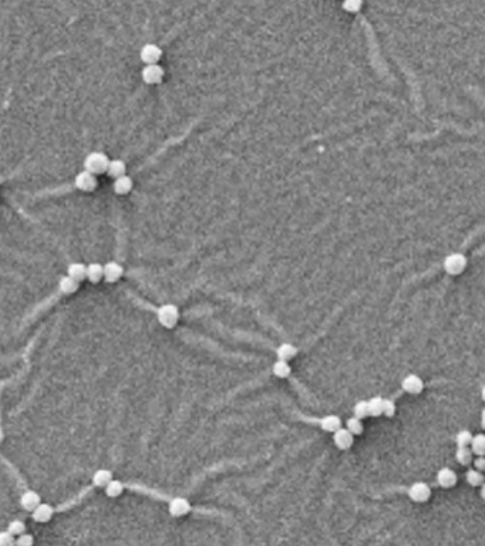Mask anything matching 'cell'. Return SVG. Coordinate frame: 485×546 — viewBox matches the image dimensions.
<instances>
[{
  "label": "cell",
  "instance_id": "33",
  "mask_svg": "<svg viewBox=\"0 0 485 546\" xmlns=\"http://www.w3.org/2000/svg\"><path fill=\"white\" fill-rule=\"evenodd\" d=\"M0 546H16V539L14 535H12L9 531H4L0 534Z\"/></svg>",
  "mask_w": 485,
  "mask_h": 546
},
{
  "label": "cell",
  "instance_id": "11",
  "mask_svg": "<svg viewBox=\"0 0 485 546\" xmlns=\"http://www.w3.org/2000/svg\"><path fill=\"white\" fill-rule=\"evenodd\" d=\"M333 441H335V444H336L337 448H340V449H347V448H350L351 445H353V443H354V437H353V434L348 431L347 428H340V430H337L336 433L333 434Z\"/></svg>",
  "mask_w": 485,
  "mask_h": 546
},
{
  "label": "cell",
  "instance_id": "31",
  "mask_svg": "<svg viewBox=\"0 0 485 546\" xmlns=\"http://www.w3.org/2000/svg\"><path fill=\"white\" fill-rule=\"evenodd\" d=\"M346 428H347L348 431L351 433L353 435H360L361 433H363V422H361V420H359V418H356V417H351V418H348L347 422H346Z\"/></svg>",
  "mask_w": 485,
  "mask_h": 546
},
{
  "label": "cell",
  "instance_id": "6",
  "mask_svg": "<svg viewBox=\"0 0 485 546\" xmlns=\"http://www.w3.org/2000/svg\"><path fill=\"white\" fill-rule=\"evenodd\" d=\"M142 80L147 84H158L164 77V70L158 64H152V66H145L142 68Z\"/></svg>",
  "mask_w": 485,
  "mask_h": 546
},
{
  "label": "cell",
  "instance_id": "28",
  "mask_svg": "<svg viewBox=\"0 0 485 546\" xmlns=\"http://www.w3.org/2000/svg\"><path fill=\"white\" fill-rule=\"evenodd\" d=\"M383 403L384 400L381 397H373L369 401V412L372 417H379L383 414Z\"/></svg>",
  "mask_w": 485,
  "mask_h": 546
},
{
  "label": "cell",
  "instance_id": "26",
  "mask_svg": "<svg viewBox=\"0 0 485 546\" xmlns=\"http://www.w3.org/2000/svg\"><path fill=\"white\" fill-rule=\"evenodd\" d=\"M104 491H105V494H107V497H110V498H117V497H120L123 492H124V485H123V482L121 481H117V479H112L111 482L110 484L107 485L105 488H104Z\"/></svg>",
  "mask_w": 485,
  "mask_h": 546
},
{
  "label": "cell",
  "instance_id": "32",
  "mask_svg": "<svg viewBox=\"0 0 485 546\" xmlns=\"http://www.w3.org/2000/svg\"><path fill=\"white\" fill-rule=\"evenodd\" d=\"M6 531H9V532H10L12 535H14V536H20V535L25 534V531H26L25 522L19 521V519L9 522V525H7V529H6Z\"/></svg>",
  "mask_w": 485,
  "mask_h": 546
},
{
  "label": "cell",
  "instance_id": "16",
  "mask_svg": "<svg viewBox=\"0 0 485 546\" xmlns=\"http://www.w3.org/2000/svg\"><path fill=\"white\" fill-rule=\"evenodd\" d=\"M111 481V471L110 470H105V468L97 470V471L94 472V475H93V484L96 485V486H100V488H105Z\"/></svg>",
  "mask_w": 485,
  "mask_h": 546
},
{
  "label": "cell",
  "instance_id": "25",
  "mask_svg": "<svg viewBox=\"0 0 485 546\" xmlns=\"http://www.w3.org/2000/svg\"><path fill=\"white\" fill-rule=\"evenodd\" d=\"M471 449L475 455L478 457H485V434L474 435L473 443H471Z\"/></svg>",
  "mask_w": 485,
  "mask_h": 546
},
{
  "label": "cell",
  "instance_id": "4",
  "mask_svg": "<svg viewBox=\"0 0 485 546\" xmlns=\"http://www.w3.org/2000/svg\"><path fill=\"white\" fill-rule=\"evenodd\" d=\"M407 494H409L411 501L421 504V502L428 501V498L431 497V489H430V486L425 484V482L420 481V482H414V484L411 485L410 488H409V491H407Z\"/></svg>",
  "mask_w": 485,
  "mask_h": 546
},
{
  "label": "cell",
  "instance_id": "30",
  "mask_svg": "<svg viewBox=\"0 0 485 546\" xmlns=\"http://www.w3.org/2000/svg\"><path fill=\"white\" fill-rule=\"evenodd\" d=\"M353 414L359 420H363L367 415H370V412H369V401H359V403H356L354 407H353Z\"/></svg>",
  "mask_w": 485,
  "mask_h": 546
},
{
  "label": "cell",
  "instance_id": "8",
  "mask_svg": "<svg viewBox=\"0 0 485 546\" xmlns=\"http://www.w3.org/2000/svg\"><path fill=\"white\" fill-rule=\"evenodd\" d=\"M401 387L404 391H407L409 394H420L424 390V381L416 374H409L403 383H401Z\"/></svg>",
  "mask_w": 485,
  "mask_h": 546
},
{
  "label": "cell",
  "instance_id": "23",
  "mask_svg": "<svg viewBox=\"0 0 485 546\" xmlns=\"http://www.w3.org/2000/svg\"><path fill=\"white\" fill-rule=\"evenodd\" d=\"M107 174L110 175L111 178H120V176H124L125 175V164L121 160H112L110 161V165H108V170H107Z\"/></svg>",
  "mask_w": 485,
  "mask_h": 546
},
{
  "label": "cell",
  "instance_id": "24",
  "mask_svg": "<svg viewBox=\"0 0 485 546\" xmlns=\"http://www.w3.org/2000/svg\"><path fill=\"white\" fill-rule=\"evenodd\" d=\"M465 479L471 486H480L484 484V474L475 468H470L465 474Z\"/></svg>",
  "mask_w": 485,
  "mask_h": 546
},
{
  "label": "cell",
  "instance_id": "19",
  "mask_svg": "<svg viewBox=\"0 0 485 546\" xmlns=\"http://www.w3.org/2000/svg\"><path fill=\"white\" fill-rule=\"evenodd\" d=\"M319 424L324 431H329V433H336L337 430L342 428V420L337 415H326L319 421Z\"/></svg>",
  "mask_w": 485,
  "mask_h": 546
},
{
  "label": "cell",
  "instance_id": "39",
  "mask_svg": "<svg viewBox=\"0 0 485 546\" xmlns=\"http://www.w3.org/2000/svg\"><path fill=\"white\" fill-rule=\"evenodd\" d=\"M480 494H481V498L485 501V482L481 485V491H480Z\"/></svg>",
  "mask_w": 485,
  "mask_h": 546
},
{
  "label": "cell",
  "instance_id": "7",
  "mask_svg": "<svg viewBox=\"0 0 485 546\" xmlns=\"http://www.w3.org/2000/svg\"><path fill=\"white\" fill-rule=\"evenodd\" d=\"M74 184L80 191H93L97 186V179H96L94 174H91L88 171H81L75 176Z\"/></svg>",
  "mask_w": 485,
  "mask_h": 546
},
{
  "label": "cell",
  "instance_id": "5",
  "mask_svg": "<svg viewBox=\"0 0 485 546\" xmlns=\"http://www.w3.org/2000/svg\"><path fill=\"white\" fill-rule=\"evenodd\" d=\"M161 56H162V51L157 44H145V46L141 49V51H139V57H141V60L145 63L147 66L157 64L158 60L161 59Z\"/></svg>",
  "mask_w": 485,
  "mask_h": 546
},
{
  "label": "cell",
  "instance_id": "18",
  "mask_svg": "<svg viewBox=\"0 0 485 546\" xmlns=\"http://www.w3.org/2000/svg\"><path fill=\"white\" fill-rule=\"evenodd\" d=\"M78 286H80V282H77L75 279L70 277L69 274L64 276L60 279L59 282V289L60 292L64 293V295H71V293H75L78 290Z\"/></svg>",
  "mask_w": 485,
  "mask_h": 546
},
{
  "label": "cell",
  "instance_id": "40",
  "mask_svg": "<svg viewBox=\"0 0 485 546\" xmlns=\"http://www.w3.org/2000/svg\"><path fill=\"white\" fill-rule=\"evenodd\" d=\"M481 398L485 401V384L483 385V388H481Z\"/></svg>",
  "mask_w": 485,
  "mask_h": 546
},
{
  "label": "cell",
  "instance_id": "22",
  "mask_svg": "<svg viewBox=\"0 0 485 546\" xmlns=\"http://www.w3.org/2000/svg\"><path fill=\"white\" fill-rule=\"evenodd\" d=\"M473 449L470 447H458L455 451V459L461 465H470L473 462Z\"/></svg>",
  "mask_w": 485,
  "mask_h": 546
},
{
  "label": "cell",
  "instance_id": "1",
  "mask_svg": "<svg viewBox=\"0 0 485 546\" xmlns=\"http://www.w3.org/2000/svg\"><path fill=\"white\" fill-rule=\"evenodd\" d=\"M108 165H110L108 157L105 154H103V152H99V151L88 154L87 157H86V160H84V168H86V171L94 175L107 172Z\"/></svg>",
  "mask_w": 485,
  "mask_h": 546
},
{
  "label": "cell",
  "instance_id": "15",
  "mask_svg": "<svg viewBox=\"0 0 485 546\" xmlns=\"http://www.w3.org/2000/svg\"><path fill=\"white\" fill-rule=\"evenodd\" d=\"M296 354H298V348L295 347L293 344H290V343H283V344H280L277 347V350H276L277 359L283 361H289L292 360V359H295Z\"/></svg>",
  "mask_w": 485,
  "mask_h": 546
},
{
  "label": "cell",
  "instance_id": "36",
  "mask_svg": "<svg viewBox=\"0 0 485 546\" xmlns=\"http://www.w3.org/2000/svg\"><path fill=\"white\" fill-rule=\"evenodd\" d=\"M360 7H361V1H351V0H350V1H345V3H343V9L350 13L359 12V10H360Z\"/></svg>",
  "mask_w": 485,
  "mask_h": 546
},
{
  "label": "cell",
  "instance_id": "37",
  "mask_svg": "<svg viewBox=\"0 0 485 546\" xmlns=\"http://www.w3.org/2000/svg\"><path fill=\"white\" fill-rule=\"evenodd\" d=\"M474 468L478 471L485 472V457H477L474 459Z\"/></svg>",
  "mask_w": 485,
  "mask_h": 546
},
{
  "label": "cell",
  "instance_id": "14",
  "mask_svg": "<svg viewBox=\"0 0 485 546\" xmlns=\"http://www.w3.org/2000/svg\"><path fill=\"white\" fill-rule=\"evenodd\" d=\"M40 504H41L40 495H38L37 492H35V491H26L25 494L20 497V505L26 511H35Z\"/></svg>",
  "mask_w": 485,
  "mask_h": 546
},
{
  "label": "cell",
  "instance_id": "9",
  "mask_svg": "<svg viewBox=\"0 0 485 546\" xmlns=\"http://www.w3.org/2000/svg\"><path fill=\"white\" fill-rule=\"evenodd\" d=\"M168 511L170 513L175 516V518H179V516H184L187 515L188 512L191 511V504L188 502L185 498H174L171 502H170V507H168Z\"/></svg>",
  "mask_w": 485,
  "mask_h": 546
},
{
  "label": "cell",
  "instance_id": "10",
  "mask_svg": "<svg viewBox=\"0 0 485 546\" xmlns=\"http://www.w3.org/2000/svg\"><path fill=\"white\" fill-rule=\"evenodd\" d=\"M457 481H458V477H457L455 471L451 470V468L444 467L437 472V482L443 488H451V486L457 484Z\"/></svg>",
  "mask_w": 485,
  "mask_h": 546
},
{
  "label": "cell",
  "instance_id": "3",
  "mask_svg": "<svg viewBox=\"0 0 485 546\" xmlns=\"http://www.w3.org/2000/svg\"><path fill=\"white\" fill-rule=\"evenodd\" d=\"M179 319V311L178 307L174 305H164L158 310V322L165 329H173L175 324L178 323Z\"/></svg>",
  "mask_w": 485,
  "mask_h": 546
},
{
  "label": "cell",
  "instance_id": "20",
  "mask_svg": "<svg viewBox=\"0 0 485 546\" xmlns=\"http://www.w3.org/2000/svg\"><path fill=\"white\" fill-rule=\"evenodd\" d=\"M67 273L70 277L75 279L77 282H81L83 279H87V266H84L83 263H71L67 269Z\"/></svg>",
  "mask_w": 485,
  "mask_h": 546
},
{
  "label": "cell",
  "instance_id": "29",
  "mask_svg": "<svg viewBox=\"0 0 485 546\" xmlns=\"http://www.w3.org/2000/svg\"><path fill=\"white\" fill-rule=\"evenodd\" d=\"M473 434L468 431V430H461L455 435V443H457V447H470L471 443H473Z\"/></svg>",
  "mask_w": 485,
  "mask_h": 546
},
{
  "label": "cell",
  "instance_id": "38",
  "mask_svg": "<svg viewBox=\"0 0 485 546\" xmlns=\"http://www.w3.org/2000/svg\"><path fill=\"white\" fill-rule=\"evenodd\" d=\"M481 427L485 430V409L481 411Z\"/></svg>",
  "mask_w": 485,
  "mask_h": 546
},
{
  "label": "cell",
  "instance_id": "21",
  "mask_svg": "<svg viewBox=\"0 0 485 546\" xmlns=\"http://www.w3.org/2000/svg\"><path fill=\"white\" fill-rule=\"evenodd\" d=\"M104 276V266L100 263H90L87 266V279L91 283H99Z\"/></svg>",
  "mask_w": 485,
  "mask_h": 546
},
{
  "label": "cell",
  "instance_id": "17",
  "mask_svg": "<svg viewBox=\"0 0 485 546\" xmlns=\"http://www.w3.org/2000/svg\"><path fill=\"white\" fill-rule=\"evenodd\" d=\"M112 188H114L115 194H118V195H125V194H128V192L133 189V179H131L130 176H127V175L120 176V178H117V179L114 181Z\"/></svg>",
  "mask_w": 485,
  "mask_h": 546
},
{
  "label": "cell",
  "instance_id": "27",
  "mask_svg": "<svg viewBox=\"0 0 485 546\" xmlns=\"http://www.w3.org/2000/svg\"><path fill=\"white\" fill-rule=\"evenodd\" d=\"M272 372H274V374L277 378H286L292 370H290V366L287 364V361L277 360L274 364V367H272Z\"/></svg>",
  "mask_w": 485,
  "mask_h": 546
},
{
  "label": "cell",
  "instance_id": "34",
  "mask_svg": "<svg viewBox=\"0 0 485 546\" xmlns=\"http://www.w3.org/2000/svg\"><path fill=\"white\" fill-rule=\"evenodd\" d=\"M396 412V404L391 398H384V403H383V414L387 415V417H393Z\"/></svg>",
  "mask_w": 485,
  "mask_h": 546
},
{
  "label": "cell",
  "instance_id": "2",
  "mask_svg": "<svg viewBox=\"0 0 485 546\" xmlns=\"http://www.w3.org/2000/svg\"><path fill=\"white\" fill-rule=\"evenodd\" d=\"M467 268V258L462 255V253H451L448 255L447 258L444 259V271L448 273V274H460L465 271Z\"/></svg>",
  "mask_w": 485,
  "mask_h": 546
},
{
  "label": "cell",
  "instance_id": "35",
  "mask_svg": "<svg viewBox=\"0 0 485 546\" xmlns=\"http://www.w3.org/2000/svg\"><path fill=\"white\" fill-rule=\"evenodd\" d=\"M33 544H35V539H33L32 535L29 534L20 535L16 539V546H33Z\"/></svg>",
  "mask_w": 485,
  "mask_h": 546
},
{
  "label": "cell",
  "instance_id": "12",
  "mask_svg": "<svg viewBox=\"0 0 485 546\" xmlns=\"http://www.w3.org/2000/svg\"><path fill=\"white\" fill-rule=\"evenodd\" d=\"M124 273V269L120 263L117 262H108L104 265V277L107 282H117Z\"/></svg>",
  "mask_w": 485,
  "mask_h": 546
},
{
  "label": "cell",
  "instance_id": "13",
  "mask_svg": "<svg viewBox=\"0 0 485 546\" xmlns=\"http://www.w3.org/2000/svg\"><path fill=\"white\" fill-rule=\"evenodd\" d=\"M54 515V509L49 504H40L37 508L33 511V515L32 518L35 519L38 523H46L49 522Z\"/></svg>",
  "mask_w": 485,
  "mask_h": 546
}]
</instances>
